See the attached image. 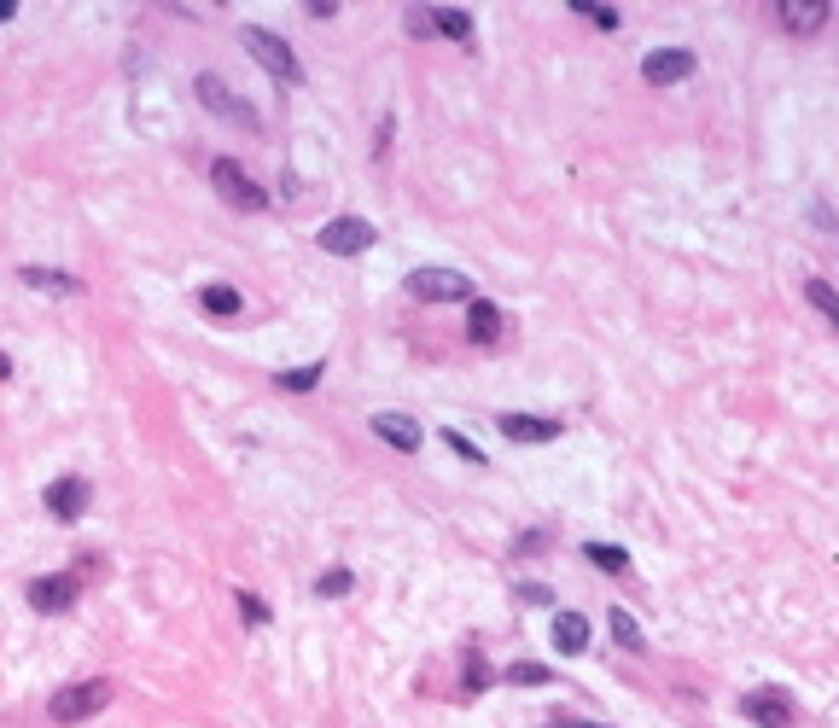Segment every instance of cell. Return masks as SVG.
Listing matches in <instances>:
<instances>
[{
	"instance_id": "cell-11",
	"label": "cell",
	"mask_w": 839,
	"mask_h": 728,
	"mask_svg": "<svg viewBox=\"0 0 839 728\" xmlns=\"http://www.w3.org/2000/svg\"><path fill=\"white\" fill-rule=\"evenodd\" d=\"M373 437H385V443H391V449H403V455H414V449L426 443L420 420H408V414H373Z\"/></svg>"
},
{
	"instance_id": "cell-6",
	"label": "cell",
	"mask_w": 839,
	"mask_h": 728,
	"mask_svg": "<svg viewBox=\"0 0 839 728\" xmlns=\"http://www.w3.org/2000/svg\"><path fill=\"white\" fill-rule=\"evenodd\" d=\"M641 76H647L653 88L682 82V76H694V53H688V47H653V53L641 59Z\"/></svg>"
},
{
	"instance_id": "cell-10",
	"label": "cell",
	"mask_w": 839,
	"mask_h": 728,
	"mask_svg": "<svg viewBox=\"0 0 839 728\" xmlns=\"http://www.w3.org/2000/svg\"><path fill=\"white\" fill-rule=\"evenodd\" d=\"M88 496H94V490H88L82 478H59V484H47V513H53V519H82V513H88Z\"/></svg>"
},
{
	"instance_id": "cell-15",
	"label": "cell",
	"mask_w": 839,
	"mask_h": 728,
	"mask_svg": "<svg viewBox=\"0 0 839 728\" xmlns=\"http://www.w3.org/2000/svg\"><path fill=\"white\" fill-rule=\"evenodd\" d=\"M467 338L472 344H496V338H502V315H496V303L490 298L467 303Z\"/></svg>"
},
{
	"instance_id": "cell-23",
	"label": "cell",
	"mask_w": 839,
	"mask_h": 728,
	"mask_svg": "<svg viewBox=\"0 0 839 728\" xmlns=\"http://www.w3.org/2000/svg\"><path fill=\"white\" fill-rule=\"evenodd\" d=\"M403 30L414 35V41H426V35H437V24H432V6H408V12H403Z\"/></svg>"
},
{
	"instance_id": "cell-1",
	"label": "cell",
	"mask_w": 839,
	"mask_h": 728,
	"mask_svg": "<svg viewBox=\"0 0 839 728\" xmlns=\"http://www.w3.org/2000/svg\"><path fill=\"white\" fill-rule=\"evenodd\" d=\"M105 705H111V682L88 676V682H70V688H59L47 699V717L53 723H88V717H100Z\"/></svg>"
},
{
	"instance_id": "cell-12",
	"label": "cell",
	"mask_w": 839,
	"mask_h": 728,
	"mask_svg": "<svg viewBox=\"0 0 839 728\" xmlns=\"http://www.w3.org/2000/svg\"><path fill=\"white\" fill-rule=\"evenodd\" d=\"M775 18H781V30L810 35V30H822V18H828V0H781V6H775Z\"/></svg>"
},
{
	"instance_id": "cell-31",
	"label": "cell",
	"mask_w": 839,
	"mask_h": 728,
	"mask_svg": "<svg viewBox=\"0 0 839 728\" xmlns=\"http://www.w3.org/2000/svg\"><path fill=\"white\" fill-rule=\"evenodd\" d=\"M6 373H12V362H6V356H0V379H6Z\"/></svg>"
},
{
	"instance_id": "cell-24",
	"label": "cell",
	"mask_w": 839,
	"mask_h": 728,
	"mask_svg": "<svg viewBox=\"0 0 839 728\" xmlns=\"http://www.w3.org/2000/svg\"><path fill=\"white\" fill-rule=\"evenodd\" d=\"M571 6H577L595 30H618V6H589V0H571Z\"/></svg>"
},
{
	"instance_id": "cell-14",
	"label": "cell",
	"mask_w": 839,
	"mask_h": 728,
	"mask_svg": "<svg viewBox=\"0 0 839 728\" xmlns=\"http://www.w3.org/2000/svg\"><path fill=\"white\" fill-rule=\"evenodd\" d=\"M18 280H24L30 292H53V298H76V292H82V280H76V274H59V268H41V263H30Z\"/></svg>"
},
{
	"instance_id": "cell-27",
	"label": "cell",
	"mask_w": 839,
	"mask_h": 728,
	"mask_svg": "<svg viewBox=\"0 0 839 728\" xmlns=\"http://www.w3.org/2000/svg\"><path fill=\"white\" fill-rule=\"evenodd\" d=\"M507 682H519V688H542V682H548V670H542V664H513V670H507Z\"/></svg>"
},
{
	"instance_id": "cell-4",
	"label": "cell",
	"mask_w": 839,
	"mask_h": 728,
	"mask_svg": "<svg viewBox=\"0 0 839 728\" xmlns=\"http://www.w3.org/2000/svg\"><path fill=\"white\" fill-rule=\"evenodd\" d=\"M210 187L234 204V210H269V193H263V187H257V181L234 164V158H216V164H210Z\"/></svg>"
},
{
	"instance_id": "cell-25",
	"label": "cell",
	"mask_w": 839,
	"mask_h": 728,
	"mask_svg": "<svg viewBox=\"0 0 839 728\" xmlns=\"http://www.w3.org/2000/svg\"><path fill=\"white\" fill-rule=\"evenodd\" d=\"M350 583H356V577H350L344 565H333V571H327V577L315 583V595H321V600H327V595H350Z\"/></svg>"
},
{
	"instance_id": "cell-30",
	"label": "cell",
	"mask_w": 839,
	"mask_h": 728,
	"mask_svg": "<svg viewBox=\"0 0 839 728\" xmlns=\"http://www.w3.org/2000/svg\"><path fill=\"white\" fill-rule=\"evenodd\" d=\"M12 12H18V6H12V0H0V24H6V18H12Z\"/></svg>"
},
{
	"instance_id": "cell-9",
	"label": "cell",
	"mask_w": 839,
	"mask_h": 728,
	"mask_svg": "<svg viewBox=\"0 0 839 728\" xmlns=\"http://www.w3.org/2000/svg\"><path fill=\"white\" fill-rule=\"evenodd\" d=\"M76 595H82V583H76V577H35V583H30V606H35V612H70Z\"/></svg>"
},
{
	"instance_id": "cell-7",
	"label": "cell",
	"mask_w": 839,
	"mask_h": 728,
	"mask_svg": "<svg viewBox=\"0 0 839 728\" xmlns=\"http://www.w3.org/2000/svg\"><path fill=\"white\" fill-rule=\"evenodd\" d=\"M740 711H746V717H752L758 728H787L793 717H799V711H793V699L775 694V688H758V694H746V699H740Z\"/></svg>"
},
{
	"instance_id": "cell-29",
	"label": "cell",
	"mask_w": 839,
	"mask_h": 728,
	"mask_svg": "<svg viewBox=\"0 0 839 728\" xmlns=\"http://www.w3.org/2000/svg\"><path fill=\"white\" fill-rule=\"evenodd\" d=\"M519 600H531V606H548V589H542V583H519Z\"/></svg>"
},
{
	"instance_id": "cell-21",
	"label": "cell",
	"mask_w": 839,
	"mask_h": 728,
	"mask_svg": "<svg viewBox=\"0 0 839 728\" xmlns=\"http://www.w3.org/2000/svg\"><path fill=\"white\" fill-rule=\"evenodd\" d=\"M583 554L601 565V571H630V554H624V548H612V542H589Z\"/></svg>"
},
{
	"instance_id": "cell-17",
	"label": "cell",
	"mask_w": 839,
	"mask_h": 728,
	"mask_svg": "<svg viewBox=\"0 0 839 728\" xmlns=\"http://www.w3.org/2000/svg\"><path fill=\"white\" fill-rule=\"evenodd\" d=\"M199 303H204V315H216V321H234L239 309H245V298H239L234 286H222V280H216V286H204Z\"/></svg>"
},
{
	"instance_id": "cell-13",
	"label": "cell",
	"mask_w": 839,
	"mask_h": 728,
	"mask_svg": "<svg viewBox=\"0 0 839 728\" xmlns=\"http://www.w3.org/2000/svg\"><path fill=\"white\" fill-rule=\"evenodd\" d=\"M502 437L513 443H554L560 420H542V414H502Z\"/></svg>"
},
{
	"instance_id": "cell-16",
	"label": "cell",
	"mask_w": 839,
	"mask_h": 728,
	"mask_svg": "<svg viewBox=\"0 0 839 728\" xmlns=\"http://www.w3.org/2000/svg\"><path fill=\"white\" fill-rule=\"evenodd\" d=\"M554 647H560V653H583V647H589V618H583V612H560V618H554Z\"/></svg>"
},
{
	"instance_id": "cell-5",
	"label": "cell",
	"mask_w": 839,
	"mask_h": 728,
	"mask_svg": "<svg viewBox=\"0 0 839 728\" xmlns=\"http://www.w3.org/2000/svg\"><path fill=\"white\" fill-rule=\"evenodd\" d=\"M321 251H333V257H362V251H373V222H362V216H333L321 228Z\"/></svg>"
},
{
	"instance_id": "cell-8",
	"label": "cell",
	"mask_w": 839,
	"mask_h": 728,
	"mask_svg": "<svg viewBox=\"0 0 839 728\" xmlns=\"http://www.w3.org/2000/svg\"><path fill=\"white\" fill-rule=\"evenodd\" d=\"M199 100H204V111H216V117H239V123H251V105L239 100L216 70H204V76H199Z\"/></svg>"
},
{
	"instance_id": "cell-2",
	"label": "cell",
	"mask_w": 839,
	"mask_h": 728,
	"mask_svg": "<svg viewBox=\"0 0 839 728\" xmlns=\"http://www.w3.org/2000/svg\"><path fill=\"white\" fill-rule=\"evenodd\" d=\"M403 286H408V298H420V303H472L478 298L461 268H414Z\"/></svg>"
},
{
	"instance_id": "cell-28",
	"label": "cell",
	"mask_w": 839,
	"mask_h": 728,
	"mask_svg": "<svg viewBox=\"0 0 839 728\" xmlns=\"http://www.w3.org/2000/svg\"><path fill=\"white\" fill-rule=\"evenodd\" d=\"M443 437H449V449H455V455H461V461L484 466V449H478V443H467V437H461V431H443Z\"/></svg>"
},
{
	"instance_id": "cell-20",
	"label": "cell",
	"mask_w": 839,
	"mask_h": 728,
	"mask_svg": "<svg viewBox=\"0 0 839 728\" xmlns=\"http://www.w3.org/2000/svg\"><path fill=\"white\" fill-rule=\"evenodd\" d=\"M805 298L816 303V309H822V315H828V321L839 327V292L828 286V280H805Z\"/></svg>"
},
{
	"instance_id": "cell-18",
	"label": "cell",
	"mask_w": 839,
	"mask_h": 728,
	"mask_svg": "<svg viewBox=\"0 0 839 728\" xmlns=\"http://www.w3.org/2000/svg\"><path fill=\"white\" fill-rule=\"evenodd\" d=\"M327 379V362H309V367H292V373H274V385L280 391H315Z\"/></svg>"
},
{
	"instance_id": "cell-3",
	"label": "cell",
	"mask_w": 839,
	"mask_h": 728,
	"mask_svg": "<svg viewBox=\"0 0 839 728\" xmlns=\"http://www.w3.org/2000/svg\"><path fill=\"white\" fill-rule=\"evenodd\" d=\"M239 41H245V53L257 59V65L269 70V76H280V82H303V65H298V53L280 41V35H269V30H257V24H245L239 30Z\"/></svg>"
},
{
	"instance_id": "cell-26",
	"label": "cell",
	"mask_w": 839,
	"mask_h": 728,
	"mask_svg": "<svg viewBox=\"0 0 839 728\" xmlns=\"http://www.w3.org/2000/svg\"><path fill=\"white\" fill-rule=\"evenodd\" d=\"M234 606L245 612V624H251V629H263V624H269V606H263L257 595H245V589H239V595H234Z\"/></svg>"
},
{
	"instance_id": "cell-22",
	"label": "cell",
	"mask_w": 839,
	"mask_h": 728,
	"mask_svg": "<svg viewBox=\"0 0 839 728\" xmlns=\"http://www.w3.org/2000/svg\"><path fill=\"white\" fill-rule=\"evenodd\" d=\"M606 624H612V635H618V641H624L630 653H641V647H647V641H641V624H636V618H630V612H612Z\"/></svg>"
},
{
	"instance_id": "cell-19",
	"label": "cell",
	"mask_w": 839,
	"mask_h": 728,
	"mask_svg": "<svg viewBox=\"0 0 839 728\" xmlns=\"http://www.w3.org/2000/svg\"><path fill=\"white\" fill-rule=\"evenodd\" d=\"M432 24H437V35H455V41H467L472 35V18L461 12V6H432Z\"/></svg>"
}]
</instances>
